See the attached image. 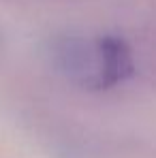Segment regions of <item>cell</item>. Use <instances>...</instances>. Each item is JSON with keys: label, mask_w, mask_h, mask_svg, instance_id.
Segmentation results:
<instances>
[{"label": "cell", "mask_w": 156, "mask_h": 158, "mask_svg": "<svg viewBox=\"0 0 156 158\" xmlns=\"http://www.w3.org/2000/svg\"><path fill=\"white\" fill-rule=\"evenodd\" d=\"M47 58L58 75L94 92L111 90L135 73L130 47L113 34H56L47 43Z\"/></svg>", "instance_id": "cell-1"}]
</instances>
